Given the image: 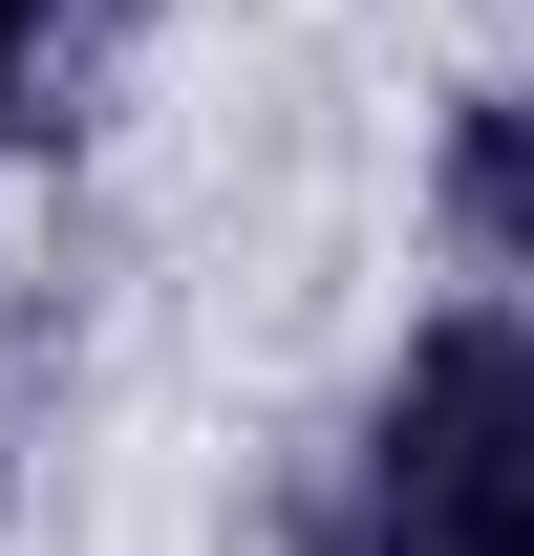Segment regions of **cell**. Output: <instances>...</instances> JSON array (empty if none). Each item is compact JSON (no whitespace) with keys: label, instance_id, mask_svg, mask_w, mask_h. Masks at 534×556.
Wrapping results in <instances>:
<instances>
[{"label":"cell","instance_id":"2","mask_svg":"<svg viewBox=\"0 0 534 556\" xmlns=\"http://www.w3.org/2000/svg\"><path fill=\"white\" fill-rule=\"evenodd\" d=\"M470 214H513V236H534V129H470Z\"/></svg>","mask_w":534,"mask_h":556},{"label":"cell","instance_id":"3","mask_svg":"<svg viewBox=\"0 0 534 556\" xmlns=\"http://www.w3.org/2000/svg\"><path fill=\"white\" fill-rule=\"evenodd\" d=\"M22 65H43V0H0V108H22Z\"/></svg>","mask_w":534,"mask_h":556},{"label":"cell","instance_id":"1","mask_svg":"<svg viewBox=\"0 0 534 556\" xmlns=\"http://www.w3.org/2000/svg\"><path fill=\"white\" fill-rule=\"evenodd\" d=\"M342 556H534V321L449 300L364 407L342 471Z\"/></svg>","mask_w":534,"mask_h":556}]
</instances>
